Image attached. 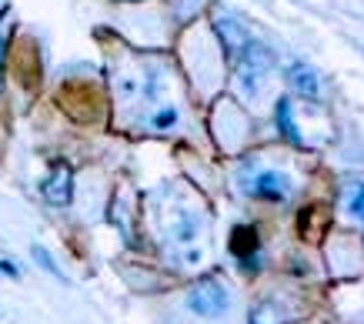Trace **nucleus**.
<instances>
[{
	"label": "nucleus",
	"mask_w": 364,
	"mask_h": 324,
	"mask_svg": "<svg viewBox=\"0 0 364 324\" xmlns=\"http://www.w3.org/2000/svg\"><path fill=\"white\" fill-rule=\"evenodd\" d=\"M231 304V294L218 278H204L188 291V308L198 318H221Z\"/></svg>",
	"instance_id": "nucleus-1"
},
{
	"label": "nucleus",
	"mask_w": 364,
	"mask_h": 324,
	"mask_svg": "<svg viewBox=\"0 0 364 324\" xmlns=\"http://www.w3.org/2000/svg\"><path fill=\"white\" fill-rule=\"evenodd\" d=\"M267 68H271V54H267L261 44H251V40H247V47L237 54V77H241V87L247 90V94H257V84H261V77L267 74Z\"/></svg>",
	"instance_id": "nucleus-2"
},
{
	"label": "nucleus",
	"mask_w": 364,
	"mask_h": 324,
	"mask_svg": "<svg viewBox=\"0 0 364 324\" xmlns=\"http://www.w3.org/2000/svg\"><path fill=\"white\" fill-rule=\"evenodd\" d=\"M198 221L191 217V214H181L174 224V231H171V247H174V254L184 261V264H198L200 257V244H198Z\"/></svg>",
	"instance_id": "nucleus-3"
},
{
	"label": "nucleus",
	"mask_w": 364,
	"mask_h": 324,
	"mask_svg": "<svg viewBox=\"0 0 364 324\" xmlns=\"http://www.w3.org/2000/svg\"><path fill=\"white\" fill-rule=\"evenodd\" d=\"M251 194L261 201H287L291 198V180L281 171H261L251 184Z\"/></svg>",
	"instance_id": "nucleus-4"
},
{
	"label": "nucleus",
	"mask_w": 364,
	"mask_h": 324,
	"mask_svg": "<svg viewBox=\"0 0 364 324\" xmlns=\"http://www.w3.org/2000/svg\"><path fill=\"white\" fill-rule=\"evenodd\" d=\"M44 198L50 204H57V207L70 204V198H74V171L67 168V164H57L50 171V178L44 180Z\"/></svg>",
	"instance_id": "nucleus-5"
},
{
	"label": "nucleus",
	"mask_w": 364,
	"mask_h": 324,
	"mask_svg": "<svg viewBox=\"0 0 364 324\" xmlns=\"http://www.w3.org/2000/svg\"><path fill=\"white\" fill-rule=\"evenodd\" d=\"M231 251H234V257L241 261L244 268H257V251H261L257 231H254V227H234Z\"/></svg>",
	"instance_id": "nucleus-6"
},
{
	"label": "nucleus",
	"mask_w": 364,
	"mask_h": 324,
	"mask_svg": "<svg viewBox=\"0 0 364 324\" xmlns=\"http://www.w3.org/2000/svg\"><path fill=\"white\" fill-rule=\"evenodd\" d=\"M287 80H291V87L298 90L301 97H318L321 94V84H318V74L308 68V64H291V70H287Z\"/></svg>",
	"instance_id": "nucleus-7"
},
{
	"label": "nucleus",
	"mask_w": 364,
	"mask_h": 324,
	"mask_svg": "<svg viewBox=\"0 0 364 324\" xmlns=\"http://www.w3.org/2000/svg\"><path fill=\"white\" fill-rule=\"evenodd\" d=\"M214 27H218V34H221V44L228 47L231 54H241L244 47H247V34H244V27L237 21H231V17H218Z\"/></svg>",
	"instance_id": "nucleus-8"
},
{
	"label": "nucleus",
	"mask_w": 364,
	"mask_h": 324,
	"mask_svg": "<svg viewBox=\"0 0 364 324\" xmlns=\"http://www.w3.org/2000/svg\"><path fill=\"white\" fill-rule=\"evenodd\" d=\"M274 117H277V127H281V134H284L291 144H298V147L304 144V141H301L298 121H294V111H291V101H287V97H281V101H277Z\"/></svg>",
	"instance_id": "nucleus-9"
},
{
	"label": "nucleus",
	"mask_w": 364,
	"mask_h": 324,
	"mask_svg": "<svg viewBox=\"0 0 364 324\" xmlns=\"http://www.w3.org/2000/svg\"><path fill=\"white\" fill-rule=\"evenodd\" d=\"M177 117H181V114H177L174 104H164V107H157V111L151 114V127H154V131H171L177 124Z\"/></svg>",
	"instance_id": "nucleus-10"
},
{
	"label": "nucleus",
	"mask_w": 364,
	"mask_h": 324,
	"mask_svg": "<svg viewBox=\"0 0 364 324\" xmlns=\"http://www.w3.org/2000/svg\"><path fill=\"white\" fill-rule=\"evenodd\" d=\"M281 321V311H277V304H261V308H254L251 314V324H277Z\"/></svg>",
	"instance_id": "nucleus-11"
},
{
	"label": "nucleus",
	"mask_w": 364,
	"mask_h": 324,
	"mask_svg": "<svg viewBox=\"0 0 364 324\" xmlns=\"http://www.w3.org/2000/svg\"><path fill=\"white\" fill-rule=\"evenodd\" d=\"M31 254L37 257V261H41V268H44L47 274H57V278H60V271H57V264H54V257L47 254V251H44L41 244H33V247H31Z\"/></svg>",
	"instance_id": "nucleus-12"
},
{
	"label": "nucleus",
	"mask_w": 364,
	"mask_h": 324,
	"mask_svg": "<svg viewBox=\"0 0 364 324\" xmlns=\"http://www.w3.org/2000/svg\"><path fill=\"white\" fill-rule=\"evenodd\" d=\"M348 211H351L354 217H361V221H364V184L354 190L351 198H348Z\"/></svg>",
	"instance_id": "nucleus-13"
},
{
	"label": "nucleus",
	"mask_w": 364,
	"mask_h": 324,
	"mask_svg": "<svg viewBox=\"0 0 364 324\" xmlns=\"http://www.w3.org/2000/svg\"><path fill=\"white\" fill-rule=\"evenodd\" d=\"M4 54H7V34H0V87H4Z\"/></svg>",
	"instance_id": "nucleus-14"
},
{
	"label": "nucleus",
	"mask_w": 364,
	"mask_h": 324,
	"mask_svg": "<svg viewBox=\"0 0 364 324\" xmlns=\"http://www.w3.org/2000/svg\"><path fill=\"white\" fill-rule=\"evenodd\" d=\"M0 271H4V274H11V278H21V271L14 268L11 261H0Z\"/></svg>",
	"instance_id": "nucleus-15"
}]
</instances>
